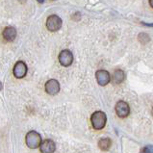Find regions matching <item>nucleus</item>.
Wrapping results in <instances>:
<instances>
[{"label": "nucleus", "instance_id": "4468645a", "mask_svg": "<svg viewBox=\"0 0 153 153\" xmlns=\"http://www.w3.org/2000/svg\"><path fill=\"white\" fill-rule=\"evenodd\" d=\"M143 153H153V146H146L143 147Z\"/></svg>", "mask_w": 153, "mask_h": 153}, {"label": "nucleus", "instance_id": "1a4fd4ad", "mask_svg": "<svg viewBox=\"0 0 153 153\" xmlns=\"http://www.w3.org/2000/svg\"><path fill=\"white\" fill-rule=\"evenodd\" d=\"M56 149L55 143L50 139L45 140L40 146V150L42 153H54Z\"/></svg>", "mask_w": 153, "mask_h": 153}, {"label": "nucleus", "instance_id": "f03ea898", "mask_svg": "<svg viewBox=\"0 0 153 153\" xmlns=\"http://www.w3.org/2000/svg\"><path fill=\"white\" fill-rule=\"evenodd\" d=\"M25 142L27 146L29 148H31V149H36V148L40 147L42 143L41 135L38 132H36V131H29V132L26 134Z\"/></svg>", "mask_w": 153, "mask_h": 153}, {"label": "nucleus", "instance_id": "39448f33", "mask_svg": "<svg viewBox=\"0 0 153 153\" xmlns=\"http://www.w3.org/2000/svg\"><path fill=\"white\" fill-rule=\"evenodd\" d=\"M59 62L63 67H69L73 62V55L68 49H64L59 54Z\"/></svg>", "mask_w": 153, "mask_h": 153}, {"label": "nucleus", "instance_id": "0eeeda50", "mask_svg": "<svg viewBox=\"0 0 153 153\" xmlns=\"http://www.w3.org/2000/svg\"><path fill=\"white\" fill-rule=\"evenodd\" d=\"M45 91L50 95H56L60 91V84L56 79H50L45 83Z\"/></svg>", "mask_w": 153, "mask_h": 153}, {"label": "nucleus", "instance_id": "f8f14e48", "mask_svg": "<svg viewBox=\"0 0 153 153\" xmlns=\"http://www.w3.org/2000/svg\"><path fill=\"white\" fill-rule=\"evenodd\" d=\"M112 146V141L109 138H102L98 142V147L103 151H107L110 149Z\"/></svg>", "mask_w": 153, "mask_h": 153}, {"label": "nucleus", "instance_id": "f3484780", "mask_svg": "<svg viewBox=\"0 0 153 153\" xmlns=\"http://www.w3.org/2000/svg\"><path fill=\"white\" fill-rule=\"evenodd\" d=\"M151 114H152V117H153V108H152V111H151Z\"/></svg>", "mask_w": 153, "mask_h": 153}, {"label": "nucleus", "instance_id": "7ed1b4c3", "mask_svg": "<svg viewBox=\"0 0 153 153\" xmlns=\"http://www.w3.org/2000/svg\"><path fill=\"white\" fill-rule=\"evenodd\" d=\"M46 28L50 32H57L61 29L63 24V21L61 17L57 15H51L46 19Z\"/></svg>", "mask_w": 153, "mask_h": 153}, {"label": "nucleus", "instance_id": "9b49d317", "mask_svg": "<svg viewBox=\"0 0 153 153\" xmlns=\"http://www.w3.org/2000/svg\"><path fill=\"white\" fill-rule=\"evenodd\" d=\"M125 79V74L123 72V71L121 69H117V71H114L113 73V76H112V80L114 84H117L119 85L120 83H122Z\"/></svg>", "mask_w": 153, "mask_h": 153}, {"label": "nucleus", "instance_id": "dca6fc26", "mask_svg": "<svg viewBox=\"0 0 153 153\" xmlns=\"http://www.w3.org/2000/svg\"><path fill=\"white\" fill-rule=\"evenodd\" d=\"M37 1H38L39 3H41V4H42L43 2H45V0H37Z\"/></svg>", "mask_w": 153, "mask_h": 153}, {"label": "nucleus", "instance_id": "20e7f679", "mask_svg": "<svg viewBox=\"0 0 153 153\" xmlns=\"http://www.w3.org/2000/svg\"><path fill=\"white\" fill-rule=\"evenodd\" d=\"M115 110H116V114L117 115V117H120V119H125L130 114V107L128 103L125 101H122V100H120V101H119L116 104Z\"/></svg>", "mask_w": 153, "mask_h": 153}, {"label": "nucleus", "instance_id": "f257e3e1", "mask_svg": "<svg viewBox=\"0 0 153 153\" xmlns=\"http://www.w3.org/2000/svg\"><path fill=\"white\" fill-rule=\"evenodd\" d=\"M91 122L95 130H101L106 125L107 117L102 111H95L91 117Z\"/></svg>", "mask_w": 153, "mask_h": 153}, {"label": "nucleus", "instance_id": "423d86ee", "mask_svg": "<svg viewBox=\"0 0 153 153\" xmlns=\"http://www.w3.org/2000/svg\"><path fill=\"white\" fill-rule=\"evenodd\" d=\"M13 73H14L16 78L21 79V78H23L26 75V73H27V65H26V64L23 61H19V62H16V64L15 65Z\"/></svg>", "mask_w": 153, "mask_h": 153}, {"label": "nucleus", "instance_id": "ddd939ff", "mask_svg": "<svg viewBox=\"0 0 153 153\" xmlns=\"http://www.w3.org/2000/svg\"><path fill=\"white\" fill-rule=\"evenodd\" d=\"M138 40L140 41V42H141V43L145 45V43H147L148 42H149V36H148V35L146 34V33H141L139 35Z\"/></svg>", "mask_w": 153, "mask_h": 153}, {"label": "nucleus", "instance_id": "9d476101", "mask_svg": "<svg viewBox=\"0 0 153 153\" xmlns=\"http://www.w3.org/2000/svg\"><path fill=\"white\" fill-rule=\"evenodd\" d=\"M2 36L6 42H11L14 41L16 37V30L15 27H13V26H7V27H5L3 30Z\"/></svg>", "mask_w": 153, "mask_h": 153}, {"label": "nucleus", "instance_id": "2eb2a0df", "mask_svg": "<svg viewBox=\"0 0 153 153\" xmlns=\"http://www.w3.org/2000/svg\"><path fill=\"white\" fill-rule=\"evenodd\" d=\"M149 5L153 8V0H149Z\"/></svg>", "mask_w": 153, "mask_h": 153}, {"label": "nucleus", "instance_id": "6e6552de", "mask_svg": "<svg viewBox=\"0 0 153 153\" xmlns=\"http://www.w3.org/2000/svg\"><path fill=\"white\" fill-rule=\"evenodd\" d=\"M95 78H97V81L99 84V86H106L111 80V76L107 71H104V69H100L97 71L95 73Z\"/></svg>", "mask_w": 153, "mask_h": 153}]
</instances>
